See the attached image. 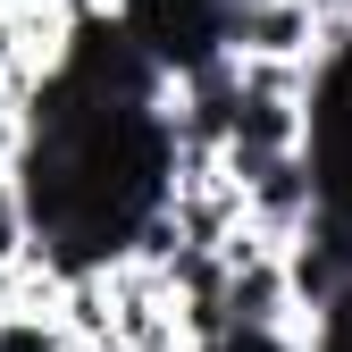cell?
Listing matches in <instances>:
<instances>
[{
	"label": "cell",
	"instance_id": "cell-5",
	"mask_svg": "<svg viewBox=\"0 0 352 352\" xmlns=\"http://www.w3.org/2000/svg\"><path fill=\"white\" fill-rule=\"evenodd\" d=\"M34 252V218H25V193H17V168H0V269H17Z\"/></svg>",
	"mask_w": 352,
	"mask_h": 352
},
{
	"label": "cell",
	"instance_id": "cell-4",
	"mask_svg": "<svg viewBox=\"0 0 352 352\" xmlns=\"http://www.w3.org/2000/svg\"><path fill=\"white\" fill-rule=\"evenodd\" d=\"M185 352H311V336L302 327H218V336H201Z\"/></svg>",
	"mask_w": 352,
	"mask_h": 352
},
{
	"label": "cell",
	"instance_id": "cell-7",
	"mask_svg": "<svg viewBox=\"0 0 352 352\" xmlns=\"http://www.w3.org/2000/svg\"><path fill=\"white\" fill-rule=\"evenodd\" d=\"M319 9H352V0H319Z\"/></svg>",
	"mask_w": 352,
	"mask_h": 352
},
{
	"label": "cell",
	"instance_id": "cell-6",
	"mask_svg": "<svg viewBox=\"0 0 352 352\" xmlns=\"http://www.w3.org/2000/svg\"><path fill=\"white\" fill-rule=\"evenodd\" d=\"M51 9H67V17H76V9H93V0H51Z\"/></svg>",
	"mask_w": 352,
	"mask_h": 352
},
{
	"label": "cell",
	"instance_id": "cell-1",
	"mask_svg": "<svg viewBox=\"0 0 352 352\" xmlns=\"http://www.w3.org/2000/svg\"><path fill=\"white\" fill-rule=\"evenodd\" d=\"M218 319L227 327H294V285H285V252L277 243H252L227 260V285H218Z\"/></svg>",
	"mask_w": 352,
	"mask_h": 352
},
{
	"label": "cell",
	"instance_id": "cell-3",
	"mask_svg": "<svg viewBox=\"0 0 352 352\" xmlns=\"http://www.w3.org/2000/svg\"><path fill=\"white\" fill-rule=\"evenodd\" d=\"M0 352H67L59 311H25V302H9V311H0Z\"/></svg>",
	"mask_w": 352,
	"mask_h": 352
},
{
	"label": "cell",
	"instance_id": "cell-2",
	"mask_svg": "<svg viewBox=\"0 0 352 352\" xmlns=\"http://www.w3.org/2000/svg\"><path fill=\"white\" fill-rule=\"evenodd\" d=\"M227 51H235V59H319V0L227 9Z\"/></svg>",
	"mask_w": 352,
	"mask_h": 352
}]
</instances>
